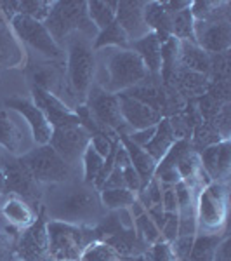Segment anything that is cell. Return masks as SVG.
I'll list each match as a JSON object with an SVG mask.
<instances>
[{"label": "cell", "mask_w": 231, "mask_h": 261, "mask_svg": "<svg viewBox=\"0 0 231 261\" xmlns=\"http://www.w3.org/2000/svg\"><path fill=\"white\" fill-rule=\"evenodd\" d=\"M191 16L195 21H219L229 19V2L216 0H196L191 2Z\"/></svg>", "instance_id": "obj_27"}, {"label": "cell", "mask_w": 231, "mask_h": 261, "mask_svg": "<svg viewBox=\"0 0 231 261\" xmlns=\"http://www.w3.org/2000/svg\"><path fill=\"white\" fill-rule=\"evenodd\" d=\"M117 216H119V221H120V225H122V228H124V230L134 228V216H132V213H131V209H129V207L119 209V211H117Z\"/></svg>", "instance_id": "obj_51"}, {"label": "cell", "mask_w": 231, "mask_h": 261, "mask_svg": "<svg viewBox=\"0 0 231 261\" xmlns=\"http://www.w3.org/2000/svg\"><path fill=\"white\" fill-rule=\"evenodd\" d=\"M176 141H178V140H176L174 133H172L169 120L163 117V119L157 124L155 136L151 138V141L142 150H145L146 153H148L150 157L158 164L163 157H165V153L170 150V146L174 145Z\"/></svg>", "instance_id": "obj_26"}, {"label": "cell", "mask_w": 231, "mask_h": 261, "mask_svg": "<svg viewBox=\"0 0 231 261\" xmlns=\"http://www.w3.org/2000/svg\"><path fill=\"white\" fill-rule=\"evenodd\" d=\"M35 107L44 113L45 119L52 129H61V127H71V125H80L77 113L73 110H70L65 103L56 98L54 94H50L47 91L37 89L32 87V98H30Z\"/></svg>", "instance_id": "obj_16"}, {"label": "cell", "mask_w": 231, "mask_h": 261, "mask_svg": "<svg viewBox=\"0 0 231 261\" xmlns=\"http://www.w3.org/2000/svg\"><path fill=\"white\" fill-rule=\"evenodd\" d=\"M52 4L54 2H49V0H21L18 14L28 16V18L44 23L47 19L50 9H52Z\"/></svg>", "instance_id": "obj_36"}, {"label": "cell", "mask_w": 231, "mask_h": 261, "mask_svg": "<svg viewBox=\"0 0 231 261\" xmlns=\"http://www.w3.org/2000/svg\"><path fill=\"white\" fill-rule=\"evenodd\" d=\"M40 209H35L28 204L26 200L19 199L11 193H2L0 195V216L11 225L18 226L19 230H24L37 220Z\"/></svg>", "instance_id": "obj_20"}, {"label": "cell", "mask_w": 231, "mask_h": 261, "mask_svg": "<svg viewBox=\"0 0 231 261\" xmlns=\"http://www.w3.org/2000/svg\"><path fill=\"white\" fill-rule=\"evenodd\" d=\"M145 259L146 261H174L170 251V244L158 241L153 246L148 247V251L145 252Z\"/></svg>", "instance_id": "obj_39"}, {"label": "cell", "mask_w": 231, "mask_h": 261, "mask_svg": "<svg viewBox=\"0 0 231 261\" xmlns=\"http://www.w3.org/2000/svg\"><path fill=\"white\" fill-rule=\"evenodd\" d=\"M78 261H120V256L106 242L94 241L83 249Z\"/></svg>", "instance_id": "obj_35"}, {"label": "cell", "mask_w": 231, "mask_h": 261, "mask_svg": "<svg viewBox=\"0 0 231 261\" xmlns=\"http://www.w3.org/2000/svg\"><path fill=\"white\" fill-rule=\"evenodd\" d=\"M83 105L89 110L91 119L99 133H104L110 140H119V134H129L127 125L122 119L120 101L117 94H110L92 84Z\"/></svg>", "instance_id": "obj_7"}, {"label": "cell", "mask_w": 231, "mask_h": 261, "mask_svg": "<svg viewBox=\"0 0 231 261\" xmlns=\"http://www.w3.org/2000/svg\"><path fill=\"white\" fill-rule=\"evenodd\" d=\"M131 49L137 56L141 58V61L145 63L146 70L151 77L160 79L162 71V42L158 40V37L155 33H148L142 39L131 42Z\"/></svg>", "instance_id": "obj_22"}, {"label": "cell", "mask_w": 231, "mask_h": 261, "mask_svg": "<svg viewBox=\"0 0 231 261\" xmlns=\"http://www.w3.org/2000/svg\"><path fill=\"white\" fill-rule=\"evenodd\" d=\"M117 7H119V2H113V0H108V2H103V0H91V2H87V14H89V19L92 21V24L101 32V30H104V28H108L113 21H115Z\"/></svg>", "instance_id": "obj_28"}, {"label": "cell", "mask_w": 231, "mask_h": 261, "mask_svg": "<svg viewBox=\"0 0 231 261\" xmlns=\"http://www.w3.org/2000/svg\"><path fill=\"white\" fill-rule=\"evenodd\" d=\"M134 228H136L137 237L142 239L148 247L160 241V230H158V226L151 221V218L146 213L134 220Z\"/></svg>", "instance_id": "obj_37"}, {"label": "cell", "mask_w": 231, "mask_h": 261, "mask_svg": "<svg viewBox=\"0 0 231 261\" xmlns=\"http://www.w3.org/2000/svg\"><path fill=\"white\" fill-rule=\"evenodd\" d=\"M115 141H119V140H110L104 133H96L91 136V146L98 151L103 159L108 157V153L111 151V146Z\"/></svg>", "instance_id": "obj_43"}, {"label": "cell", "mask_w": 231, "mask_h": 261, "mask_svg": "<svg viewBox=\"0 0 231 261\" xmlns=\"http://www.w3.org/2000/svg\"><path fill=\"white\" fill-rule=\"evenodd\" d=\"M137 193L127 188H115V190H99V200L104 211H119L124 207H131Z\"/></svg>", "instance_id": "obj_32"}, {"label": "cell", "mask_w": 231, "mask_h": 261, "mask_svg": "<svg viewBox=\"0 0 231 261\" xmlns=\"http://www.w3.org/2000/svg\"><path fill=\"white\" fill-rule=\"evenodd\" d=\"M115 188H125L124 174H122L120 167H113V171L110 172V176L106 178V181L103 183L101 190H115Z\"/></svg>", "instance_id": "obj_45"}, {"label": "cell", "mask_w": 231, "mask_h": 261, "mask_svg": "<svg viewBox=\"0 0 231 261\" xmlns=\"http://www.w3.org/2000/svg\"><path fill=\"white\" fill-rule=\"evenodd\" d=\"M195 42L209 56L229 53L231 49L229 19L195 21Z\"/></svg>", "instance_id": "obj_14"}, {"label": "cell", "mask_w": 231, "mask_h": 261, "mask_svg": "<svg viewBox=\"0 0 231 261\" xmlns=\"http://www.w3.org/2000/svg\"><path fill=\"white\" fill-rule=\"evenodd\" d=\"M14 258L23 261H50L47 216L42 211V207L37 220L21 231L14 247Z\"/></svg>", "instance_id": "obj_13"}, {"label": "cell", "mask_w": 231, "mask_h": 261, "mask_svg": "<svg viewBox=\"0 0 231 261\" xmlns=\"http://www.w3.org/2000/svg\"><path fill=\"white\" fill-rule=\"evenodd\" d=\"M145 6L146 2H141V0H136V2L122 0V2H119V7H117L115 21L120 24L131 42H136L151 33L145 21Z\"/></svg>", "instance_id": "obj_19"}, {"label": "cell", "mask_w": 231, "mask_h": 261, "mask_svg": "<svg viewBox=\"0 0 231 261\" xmlns=\"http://www.w3.org/2000/svg\"><path fill=\"white\" fill-rule=\"evenodd\" d=\"M103 162H104V159L92 148L89 143V146H87L85 153H83V157H82V181L83 183L94 185L101 167H103Z\"/></svg>", "instance_id": "obj_34"}, {"label": "cell", "mask_w": 231, "mask_h": 261, "mask_svg": "<svg viewBox=\"0 0 231 261\" xmlns=\"http://www.w3.org/2000/svg\"><path fill=\"white\" fill-rule=\"evenodd\" d=\"M94 84L110 94L132 89L150 75L145 63L132 49L104 47L94 50Z\"/></svg>", "instance_id": "obj_2"}, {"label": "cell", "mask_w": 231, "mask_h": 261, "mask_svg": "<svg viewBox=\"0 0 231 261\" xmlns=\"http://www.w3.org/2000/svg\"><path fill=\"white\" fill-rule=\"evenodd\" d=\"M122 174H124V181H125V188L131 192H139L141 190V178L136 171H134L132 166H127L122 169Z\"/></svg>", "instance_id": "obj_44"}, {"label": "cell", "mask_w": 231, "mask_h": 261, "mask_svg": "<svg viewBox=\"0 0 231 261\" xmlns=\"http://www.w3.org/2000/svg\"><path fill=\"white\" fill-rule=\"evenodd\" d=\"M44 27L47 28L50 37L57 45L65 44L66 37L73 32H80L94 40L98 37L99 30L92 24L87 14V2L78 0V2H54L47 19L44 21Z\"/></svg>", "instance_id": "obj_4"}, {"label": "cell", "mask_w": 231, "mask_h": 261, "mask_svg": "<svg viewBox=\"0 0 231 261\" xmlns=\"http://www.w3.org/2000/svg\"><path fill=\"white\" fill-rule=\"evenodd\" d=\"M212 261H231V239H229V235H226V237L219 242L216 252H214Z\"/></svg>", "instance_id": "obj_47"}, {"label": "cell", "mask_w": 231, "mask_h": 261, "mask_svg": "<svg viewBox=\"0 0 231 261\" xmlns=\"http://www.w3.org/2000/svg\"><path fill=\"white\" fill-rule=\"evenodd\" d=\"M195 237H178L174 242H170V251L174 256V261H184L190 258Z\"/></svg>", "instance_id": "obj_40"}, {"label": "cell", "mask_w": 231, "mask_h": 261, "mask_svg": "<svg viewBox=\"0 0 231 261\" xmlns=\"http://www.w3.org/2000/svg\"><path fill=\"white\" fill-rule=\"evenodd\" d=\"M12 261H23V259H18V258H14V259H12Z\"/></svg>", "instance_id": "obj_55"}, {"label": "cell", "mask_w": 231, "mask_h": 261, "mask_svg": "<svg viewBox=\"0 0 231 261\" xmlns=\"http://www.w3.org/2000/svg\"><path fill=\"white\" fill-rule=\"evenodd\" d=\"M212 124V127L217 130V134L221 136L222 141L229 140V133H231V105H224L221 108L219 113L214 117L212 120H209Z\"/></svg>", "instance_id": "obj_38"}, {"label": "cell", "mask_w": 231, "mask_h": 261, "mask_svg": "<svg viewBox=\"0 0 231 261\" xmlns=\"http://www.w3.org/2000/svg\"><path fill=\"white\" fill-rule=\"evenodd\" d=\"M6 107L23 117V120L26 122L28 129H30V133H32V138H33L35 146L49 145L54 129H52V125L47 122V119H45L44 113L35 107V103H33L32 99L11 98V99L6 101Z\"/></svg>", "instance_id": "obj_15"}, {"label": "cell", "mask_w": 231, "mask_h": 261, "mask_svg": "<svg viewBox=\"0 0 231 261\" xmlns=\"http://www.w3.org/2000/svg\"><path fill=\"white\" fill-rule=\"evenodd\" d=\"M92 39L83 35L80 32H73L66 37L61 49H66V63H65V75L66 84L77 96L78 103L83 105L87 98L91 86L94 84V71H96V58L92 49Z\"/></svg>", "instance_id": "obj_3"}, {"label": "cell", "mask_w": 231, "mask_h": 261, "mask_svg": "<svg viewBox=\"0 0 231 261\" xmlns=\"http://www.w3.org/2000/svg\"><path fill=\"white\" fill-rule=\"evenodd\" d=\"M184 261H190V259H184Z\"/></svg>", "instance_id": "obj_56"}, {"label": "cell", "mask_w": 231, "mask_h": 261, "mask_svg": "<svg viewBox=\"0 0 231 261\" xmlns=\"http://www.w3.org/2000/svg\"><path fill=\"white\" fill-rule=\"evenodd\" d=\"M18 7H19V2H0V14L4 16V19L7 23H11L12 18L18 14Z\"/></svg>", "instance_id": "obj_50"}, {"label": "cell", "mask_w": 231, "mask_h": 261, "mask_svg": "<svg viewBox=\"0 0 231 261\" xmlns=\"http://www.w3.org/2000/svg\"><path fill=\"white\" fill-rule=\"evenodd\" d=\"M228 185L209 183L205 188L196 193L195 199V216L198 233L217 235L226 231L228 220Z\"/></svg>", "instance_id": "obj_5"}, {"label": "cell", "mask_w": 231, "mask_h": 261, "mask_svg": "<svg viewBox=\"0 0 231 261\" xmlns=\"http://www.w3.org/2000/svg\"><path fill=\"white\" fill-rule=\"evenodd\" d=\"M145 21L150 32L155 33L162 44L170 39V14L163 9L162 2H146Z\"/></svg>", "instance_id": "obj_25"}, {"label": "cell", "mask_w": 231, "mask_h": 261, "mask_svg": "<svg viewBox=\"0 0 231 261\" xmlns=\"http://www.w3.org/2000/svg\"><path fill=\"white\" fill-rule=\"evenodd\" d=\"M178 228H179V216L178 213H167V221L160 230V241L170 244L178 239Z\"/></svg>", "instance_id": "obj_41"}, {"label": "cell", "mask_w": 231, "mask_h": 261, "mask_svg": "<svg viewBox=\"0 0 231 261\" xmlns=\"http://www.w3.org/2000/svg\"><path fill=\"white\" fill-rule=\"evenodd\" d=\"M2 190H4V174H0V195H2Z\"/></svg>", "instance_id": "obj_54"}, {"label": "cell", "mask_w": 231, "mask_h": 261, "mask_svg": "<svg viewBox=\"0 0 231 261\" xmlns=\"http://www.w3.org/2000/svg\"><path fill=\"white\" fill-rule=\"evenodd\" d=\"M6 162H7V157H6V155L0 153V174H2L4 167H6Z\"/></svg>", "instance_id": "obj_53"}, {"label": "cell", "mask_w": 231, "mask_h": 261, "mask_svg": "<svg viewBox=\"0 0 231 261\" xmlns=\"http://www.w3.org/2000/svg\"><path fill=\"white\" fill-rule=\"evenodd\" d=\"M129 209H131V213H132V216H134V220H136V218H139L141 216V214H145L146 213V209L145 207H142V204H141V202L139 200H134V204L131 205V207H129Z\"/></svg>", "instance_id": "obj_52"}, {"label": "cell", "mask_w": 231, "mask_h": 261, "mask_svg": "<svg viewBox=\"0 0 231 261\" xmlns=\"http://www.w3.org/2000/svg\"><path fill=\"white\" fill-rule=\"evenodd\" d=\"M2 174H4L2 193L16 195V197H19V199L26 200L28 204L33 205L35 209H40L42 190H44V187H40V185L33 179V176L30 174L28 167L24 166L21 159H14V157L7 159Z\"/></svg>", "instance_id": "obj_10"}, {"label": "cell", "mask_w": 231, "mask_h": 261, "mask_svg": "<svg viewBox=\"0 0 231 261\" xmlns=\"http://www.w3.org/2000/svg\"><path fill=\"white\" fill-rule=\"evenodd\" d=\"M19 159L28 167L33 179L40 187L65 183V181H68L70 178L78 174V172H75L68 164L63 161L50 145L35 146V148Z\"/></svg>", "instance_id": "obj_8"}, {"label": "cell", "mask_w": 231, "mask_h": 261, "mask_svg": "<svg viewBox=\"0 0 231 261\" xmlns=\"http://www.w3.org/2000/svg\"><path fill=\"white\" fill-rule=\"evenodd\" d=\"M201 169L212 183L228 185L231 176V143L221 141L198 151Z\"/></svg>", "instance_id": "obj_17"}, {"label": "cell", "mask_w": 231, "mask_h": 261, "mask_svg": "<svg viewBox=\"0 0 231 261\" xmlns=\"http://www.w3.org/2000/svg\"><path fill=\"white\" fill-rule=\"evenodd\" d=\"M91 143V133L82 125L54 129L49 145L75 172L82 169V157Z\"/></svg>", "instance_id": "obj_11"}, {"label": "cell", "mask_w": 231, "mask_h": 261, "mask_svg": "<svg viewBox=\"0 0 231 261\" xmlns=\"http://www.w3.org/2000/svg\"><path fill=\"white\" fill-rule=\"evenodd\" d=\"M26 54L7 21L0 23V68H18L24 65Z\"/></svg>", "instance_id": "obj_21"}, {"label": "cell", "mask_w": 231, "mask_h": 261, "mask_svg": "<svg viewBox=\"0 0 231 261\" xmlns=\"http://www.w3.org/2000/svg\"><path fill=\"white\" fill-rule=\"evenodd\" d=\"M178 216H179L178 237H195V235L198 233V226H196V216H195V213L178 214Z\"/></svg>", "instance_id": "obj_42"}, {"label": "cell", "mask_w": 231, "mask_h": 261, "mask_svg": "<svg viewBox=\"0 0 231 261\" xmlns=\"http://www.w3.org/2000/svg\"><path fill=\"white\" fill-rule=\"evenodd\" d=\"M119 140L122 143V146L125 148V151H127L129 161H131V166L134 167V171L139 174L141 188H145L146 185L153 179L155 171H157V162H155L141 146L134 145V143L129 140L127 134H119Z\"/></svg>", "instance_id": "obj_23"}, {"label": "cell", "mask_w": 231, "mask_h": 261, "mask_svg": "<svg viewBox=\"0 0 231 261\" xmlns=\"http://www.w3.org/2000/svg\"><path fill=\"white\" fill-rule=\"evenodd\" d=\"M221 136L217 134V130L212 127L211 122H201L198 127H195L191 138H190V145L193 151H201L207 146H212L216 143H221Z\"/></svg>", "instance_id": "obj_33"}, {"label": "cell", "mask_w": 231, "mask_h": 261, "mask_svg": "<svg viewBox=\"0 0 231 261\" xmlns=\"http://www.w3.org/2000/svg\"><path fill=\"white\" fill-rule=\"evenodd\" d=\"M162 6H163V9L169 12V14H176V12L190 9L191 0H165V2H162Z\"/></svg>", "instance_id": "obj_48"}, {"label": "cell", "mask_w": 231, "mask_h": 261, "mask_svg": "<svg viewBox=\"0 0 231 261\" xmlns=\"http://www.w3.org/2000/svg\"><path fill=\"white\" fill-rule=\"evenodd\" d=\"M191 9V7H190ZM190 9L170 14V37L184 42H195V19Z\"/></svg>", "instance_id": "obj_31"}, {"label": "cell", "mask_w": 231, "mask_h": 261, "mask_svg": "<svg viewBox=\"0 0 231 261\" xmlns=\"http://www.w3.org/2000/svg\"><path fill=\"white\" fill-rule=\"evenodd\" d=\"M162 207L165 213H178V197L174 187L162 190Z\"/></svg>", "instance_id": "obj_46"}, {"label": "cell", "mask_w": 231, "mask_h": 261, "mask_svg": "<svg viewBox=\"0 0 231 261\" xmlns=\"http://www.w3.org/2000/svg\"><path fill=\"white\" fill-rule=\"evenodd\" d=\"M120 101V113L122 119H124L125 125H127L129 133L132 130H141L148 129L151 125H157L163 117L160 112L150 108L148 105L141 103V101L131 98V96L125 94H117Z\"/></svg>", "instance_id": "obj_18"}, {"label": "cell", "mask_w": 231, "mask_h": 261, "mask_svg": "<svg viewBox=\"0 0 231 261\" xmlns=\"http://www.w3.org/2000/svg\"><path fill=\"white\" fill-rule=\"evenodd\" d=\"M228 235V231L217 235H205V233H196L195 241H193V247L190 252V261H212L214 252H216L217 246L222 239Z\"/></svg>", "instance_id": "obj_30"}, {"label": "cell", "mask_w": 231, "mask_h": 261, "mask_svg": "<svg viewBox=\"0 0 231 261\" xmlns=\"http://www.w3.org/2000/svg\"><path fill=\"white\" fill-rule=\"evenodd\" d=\"M0 146L7 155L19 159L35 148L32 133L23 117L12 110L0 112Z\"/></svg>", "instance_id": "obj_12"}, {"label": "cell", "mask_w": 231, "mask_h": 261, "mask_svg": "<svg viewBox=\"0 0 231 261\" xmlns=\"http://www.w3.org/2000/svg\"><path fill=\"white\" fill-rule=\"evenodd\" d=\"M40 207L49 221L89 228H94L108 213L101 205L98 188L83 183L78 174L65 183L44 187Z\"/></svg>", "instance_id": "obj_1"}, {"label": "cell", "mask_w": 231, "mask_h": 261, "mask_svg": "<svg viewBox=\"0 0 231 261\" xmlns=\"http://www.w3.org/2000/svg\"><path fill=\"white\" fill-rule=\"evenodd\" d=\"M178 66L201 75H209L211 70V56L205 50H201L198 45L193 42L179 40V50H178Z\"/></svg>", "instance_id": "obj_24"}, {"label": "cell", "mask_w": 231, "mask_h": 261, "mask_svg": "<svg viewBox=\"0 0 231 261\" xmlns=\"http://www.w3.org/2000/svg\"><path fill=\"white\" fill-rule=\"evenodd\" d=\"M11 30L14 32V35L18 37L21 44H26L28 47L37 50L44 58L52 61H60L63 58V50L60 45L54 42L47 32V28L44 27V23L37 19H32L28 16L16 14L11 21Z\"/></svg>", "instance_id": "obj_9"}, {"label": "cell", "mask_w": 231, "mask_h": 261, "mask_svg": "<svg viewBox=\"0 0 231 261\" xmlns=\"http://www.w3.org/2000/svg\"><path fill=\"white\" fill-rule=\"evenodd\" d=\"M50 261H78L83 249L96 241L94 228L47 220Z\"/></svg>", "instance_id": "obj_6"}, {"label": "cell", "mask_w": 231, "mask_h": 261, "mask_svg": "<svg viewBox=\"0 0 231 261\" xmlns=\"http://www.w3.org/2000/svg\"><path fill=\"white\" fill-rule=\"evenodd\" d=\"M14 259V246L0 233V261H12Z\"/></svg>", "instance_id": "obj_49"}, {"label": "cell", "mask_w": 231, "mask_h": 261, "mask_svg": "<svg viewBox=\"0 0 231 261\" xmlns=\"http://www.w3.org/2000/svg\"><path fill=\"white\" fill-rule=\"evenodd\" d=\"M104 47H117V49H131V40L125 35V32L122 30V27L117 21H113L108 28L101 30L98 37L92 42V49L99 50Z\"/></svg>", "instance_id": "obj_29"}]
</instances>
